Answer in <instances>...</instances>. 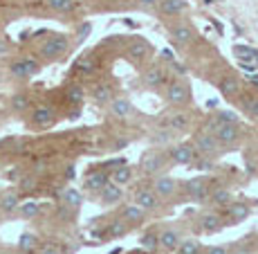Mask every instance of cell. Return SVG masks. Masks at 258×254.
Listing matches in <instances>:
<instances>
[{
    "label": "cell",
    "mask_w": 258,
    "mask_h": 254,
    "mask_svg": "<svg viewBox=\"0 0 258 254\" xmlns=\"http://www.w3.org/2000/svg\"><path fill=\"white\" fill-rule=\"evenodd\" d=\"M171 38L180 45H188L193 41V29L188 25H173L171 27Z\"/></svg>",
    "instance_id": "4fadbf2b"
},
{
    "label": "cell",
    "mask_w": 258,
    "mask_h": 254,
    "mask_svg": "<svg viewBox=\"0 0 258 254\" xmlns=\"http://www.w3.org/2000/svg\"><path fill=\"white\" fill-rule=\"evenodd\" d=\"M108 182H110V180H108L106 173H92V176L86 180V187L90 189V191H97L99 193V191H101V187L108 185Z\"/></svg>",
    "instance_id": "cb8c5ba5"
},
{
    "label": "cell",
    "mask_w": 258,
    "mask_h": 254,
    "mask_svg": "<svg viewBox=\"0 0 258 254\" xmlns=\"http://www.w3.org/2000/svg\"><path fill=\"white\" fill-rule=\"evenodd\" d=\"M213 135H216L218 144H234L240 137V131H238V124L236 122H225V124H218L213 122Z\"/></svg>",
    "instance_id": "7a4b0ae2"
},
{
    "label": "cell",
    "mask_w": 258,
    "mask_h": 254,
    "mask_svg": "<svg viewBox=\"0 0 258 254\" xmlns=\"http://www.w3.org/2000/svg\"><path fill=\"white\" fill-rule=\"evenodd\" d=\"M247 111H249L251 119L258 122V99H249V101H247Z\"/></svg>",
    "instance_id": "ab89813d"
},
{
    "label": "cell",
    "mask_w": 258,
    "mask_h": 254,
    "mask_svg": "<svg viewBox=\"0 0 258 254\" xmlns=\"http://www.w3.org/2000/svg\"><path fill=\"white\" fill-rule=\"evenodd\" d=\"M188 97H191V88H188L186 83H182V81H175V83H171V86L166 88V101L168 104L180 106V104L188 101Z\"/></svg>",
    "instance_id": "3957f363"
},
{
    "label": "cell",
    "mask_w": 258,
    "mask_h": 254,
    "mask_svg": "<svg viewBox=\"0 0 258 254\" xmlns=\"http://www.w3.org/2000/svg\"><path fill=\"white\" fill-rule=\"evenodd\" d=\"M177 252L180 254H200V243L198 241H180Z\"/></svg>",
    "instance_id": "d6a6232c"
},
{
    "label": "cell",
    "mask_w": 258,
    "mask_h": 254,
    "mask_svg": "<svg viewBox=\"0 0 258 254\" xmlns=\"http://www.w3.org/2000/svg\"><path fill=\"white\" fill-rule=\"evenodd\" d=\"M12 108L16 113H23L25 108H29V97L27 94H14L12 97Z\"/></svg>",
    "instance_id": "e575fe53"
},
{
    "label": "cell",
    "mask_w": 258,
    "mask_h": 254,
    "mask_svg": "<svg viewBox=\"0 0 258 254\" xmlns=\"http://www.w3.org/2000/svg\"><path fill=\"white\" fill-rule=\"evenodd\" d=\"M66 97H68V101L77 106V104H83V97H86V92H83L81 86H70V88H68V92H66Z\"/></svg>",
    "instance_id": "4dcf8cb0"
},
{
    "label": "cell",
    "mask_w": 258,
    "mask_h": 254,
    "mask_svg": "<svg viewBox=\"0 0 258 254\" xmlns=\"http://www.w3.org/2000/svg\"><path fill=\"white\" fill-rule=\"evenodd\" d=\"M180 234H177L175 230H164L160 234V245L164 247V250H168V252H175L177 250V245H180Z\"/></svg>",
    "instance_id": "9a60e30c"
},
{
    "label": "cell",
    "mask_w": 258,
    "mask_h": 254,
    "mask_svg": "<svg viewBox=\"0 0 258 254\" xmlns=\"http://www.w3.org/2000/svg\"><path fill=\"white\" fill-rule=\"evenodd\" d=\"M188 124H191V117H188L186 113H173V115L166 119V128H171V131H184Z\"/></svg>",
    "instance_id": "2e32d148"
},
{
    "label": "cell",
    "mask_w": 258,
    "mask_h": 254,
    "mask_svg": "<svg viewBox=\"0 0 258 254\" xmlns=\"http://www.w3.org/2000/svg\"><path fill=\"white\" fill-rule=\"evenodd\" d=\"M90 29H92V25H90V23H86V25H83V27H79V34H77V36H79V41H86V38H88V34H90Z\"/></svg>",
    "instance_id": "7bdbcfd3"
},
{
    "label": "cell",
    "mask_w": 258,
    "mask_h": 254,
    "mask_svg": "<svg viewBox=\"0 0 258 254\" xmlns=\"http://www.w3.org/2000/svg\"><path fill=\"white\" fill-rule=\"evenodd\" d=\"M193 148H196V153H200V156H213V153L218 151V139H216L213 133L205 131V133H200V135L196 137Z\"/></svg>",
    "instance_id": "5b68a950"
},
{
    "label": "cell",
    "mask_w": 258,
    "mask_h": 254,
    "mask_svg": "<svg viewBox=\"0 0 258 254\" xmlns=\"http://www.w3.org/2000/svg\"><path fill=\"white\" fill-rule=\"evenodd\" d=\"M160 12L164 16H180L186 9V0H160Z\"/></svg>",
    "instance_id": "7c38bea8"
},
{
    "label": "cell",
    "mask_w": 258,
    "mask_h": 254,
    "mask_svg": "<svg viewBox=\"0 0 258 254\" xmlns=\"http://www.w3.org/2000/svg\"><path fill=\"white\" fill-rule=\"evenodd\" d=\"M135 205L142 207L144 212H151V209H155L160 205V198H157V193L153 189H140L135 193Z\"/></svg>",
    "instance_id": "8992f818"
},
{
    "label": "cell",
    "mask_w": 258,
    "mask_h": 254,
    "mask_svg": "<svg viewBox=\"0 0 258 254\" xmlns=\"http://www.w3.org/2000/svg\"><path fill=\"white\" fill-rule=\"evenodd\" d=\"M32 124L36 128H47L54 124V111L49 106H38L32 113Z\"/></svg>",
    "instance_id": "9c48e42d"
},
{
    "label": "cell",
    "mask_w": 258,
    "mask_h": 254,
    "mask_svg": "<svg viewBox=\"0 0 258 254\" xmlns=\"http://www.w3.org/2000/svg\"><path fill=\"white\" fill-rule=\"evenodd\" d=\"M144 247H146V250H155V245H157V241H155V236H153V232H148L146 236H144Z\"/></svg>",
    "instance_id": "60d3db41"
},
{
    "label": "cell",
    "mask_w": 258,
    "mask_h": 254,
    "mask_svg": "<svg viewBox=\"0 0 258 254\" xmlns=\"http://www.w3.org/2000/svg\"><path fill=\"white\" fill-rule=\"evenodd\" d=\"M207 254H229V250L227 247H222V245H216V247H209V252Z\"/></svg>",
    "instance_id": "ee69618b"
},
{
    "label": "cell",
    "mask_w": 258,
    "mask_h": 254,
    "mask_svg": "<svg viewBox=\"0 0 258 254\" xmlns=\"http://www.w3.org/2000/svg\"><path fill=\"white\" fill-rule=\"evenodd\" d=\"M175 189H177V182H175V178H173V176H160V178H155V187H153V191L157 193V198L173 196V193H175Z\"/></svg>",
    "instance_id": "52a82bcc"
},
{
    "label": "cell",
    "mask_w": 258,
    "mask_h": 254,
    "mask_svg": "<svg viewBox=\"0 0 258 254\" xmlns=\"http://www.w3.org/2000/svg\"><path fill=\"white\" fill-rule=\"evenodd\" d=\"M220 90L225 94H238L240 92V81L236 77H225L220 83Z\"/></svg>",
    "instance_id": "83f0119b"
},
{
    "label": "cell",
    "mask_w": 258,
    "mask_h": 254,
    "mask_svg": "<svg viewBox=\"0 0 258 254\" xmlns=\"http://www.w3.org/2000/svg\"><path fill=\"white\" fill-rule=\"evenodd\" d=\"M211 200L220 207H227L231 202V191H227V189H216V191L211 193Z\"/></svg>",
    "instance_id": "f546056e"
},
{
    "label": "cell",
    "mask_w": 258,
    "mask_h": 254,
    "mask_svg": "<svg viewBox=\"0 0 258 254\" xmlns=\"http://www.w3.org/2000/svg\"><path fill=\"white\" fill-rule=\"evenodd\" d=\"M92 68H94V61L90 57H86V59H81V61H79V70H81L83 74H90Z\"/></svg>",
    "instance_id": "f35d334b"
},
{
    "label": "cell",
    "mask_w": 258,
    "mask_h": 254,
    "mask_svg": "<svg viewBox=\"0 0 258 254\" xmlns=\"http://www.w3.org/2000/svg\"><path fill=\"white\" fill-rule=\"evenodd\" d=\"M70 49V41L63 34H52L41 47V54L45 59H61L63 54Z\"/></svg>",
    "instance_id": "6da1fadb"
},
{
    "label": "cell",
    "mask_w": 258,
    "mask_h": 254,
    "mask_svg": "<svg viewBox=\"0 0 258 254\" xmlns=\"http://www.w3.org/2000/svg\"><path fill=\"white\" fill-rule=\"evenodd\" d=\"M0 169H3V162H0Z\"/></svg>",
    "instance_id": "681fc988"
},
{
    "label": "cell",
    "mask_w": 258,
    "mask_h": 254,
    "mask_svg": "<svg viewBox=\"0 0 258 254\" xmlns=\"http://www.w3.org/2000/svg\"><path fill=\"white\" fill-rule=\"evenodd\" d=\"M137 3L144 5V7H155V5L160 3V0H137Z\"/></svg>",
    "instance_id": "bcb514c9"
},
{
    "label": "cell",
    "mask_w": 258,
    "mask_h": 254,
    "mask_svg": "<svg viewBox=\"0 0 258 254\" xmlns=\"http://www.w3.org/2000/svg\"><path fill=\"white\" fill-rule=\"evenodd\" d=\"M171 139H173V131H171V128H162V131L153 133L151 142H153V144H168Z\"/></svg>",
    "instance_id": "836d02e7"
},
{
    "label": "cell",
    "mask_w": 258,
    "mask_h": 254,
    "mask_svg": "<svg viewBox=\"0 0 258 254\" xmlns=\"http://www.w3.org/2000/svg\"><path fill=\"white\" fill-rule=\"evenodd\" d=\"M146 45H144V43H135V45L131 47V54L133 57H144V54H146Z\"/></svg>",
    "instance_id": "b9f144b4"
},
{
    "label": "cell",
    "mask_w": 258,
    "mask_h": 254,
    "mask_svg": "<svg viewBox=\"0 0 258 254\" xmlns=\"http://www.w3.org/2000/svg\"><path fill=\"white\" fill-rule=\"evenodd\" d=\"M99 198H101L103 205H115L123 198V189L115 185V182H108V185L101 187V191H99Z\"/></svg>",
    "instance_id": "ba28073f"
},
{
    "label": "cell",
    "mask_w": 258,
    "mask_h": 254,
    "mask_svg": "<svg viewBox=\"0 0 258 254\" xmlns=\"http://www.w3.org/2000/svg\"><path fill=\"white\" fill-rule=\"evenodd\" d=\"M7 52H9V43L5 38H0V57H5Z\"/></svg>",
    "instance_id": "f6af8a7d"
},
{
    "label": "cell",
    "mask_w": 258,
    "mask_h": 254,
    "mask_svg": "<svg viewBox=\"0 0 258 254\" xmlns=\"http://www.w3.org/2000/svg\"><path fill=\"white\" fill-rule=\"evenodd\" d=\"M18 212H21V216L23 218H34V216H38V212H41V207H38V202H34V200H27V202H23V205H18Z\"/></svg>",
    "instance_id": "f1b7e54d"
},
{
    "label": "cell",
    "mask_w": 258,
    "mask_h": 254,
    "mask_svg": "<svg viewBox=\"0 0 258 254\" xmlns=\"http://www.w3.org/2000/svg\"><path fill=\"white\" fill-rule=\"evenodd\" d=\"M9 72L14 74L16 79H29V74H27V70H25V63H23V59L21 61H14L12 66H9Z\"/></svg>",
    "instance_id": "d590c367"
},
{
    "label": "cell",
    "mask_w": 258,
    "mask_h": 254,
    "mask_svg": "<svg viewBox=\"0 0 258 254\" xmlns=\"http://www.w3.org/2000/svg\"><path fill=\"white\" fill-rule=\"evenodd\" d=\"M126 234V221H115L110 227H108V236H123Z\"/></svg>",
    "instance_id": "8d00e7d4"
},
{
    "label": "cell",
    "mask_w": 258,
    "mask_h": 254,
    "mask_svg": "<svg viewBox=\"0 0 258 254\" xmlns=\"http://www.w3.org/2000/svg\"><path fill=\"white\" fill-rule=\"evenodd\" d=\"M236 54L240 57L242 63H251V66H258V49H251V47H236Z\"/></svg>",
    "instance_id": "484cf974"
},
{
    "label": "cell",
    "mask_w": 258,
    "mask_h": 254,
    "mask_svg": "<svg viewBox=\"0 0 258 254\" xmlns=\"http://www.w3.org/2000/svg\"><path fill=\"white\" fill-rule=\"evenodd\" d=\"M41 254H61V252H58V247H45Z\"/></svg>",
    "instance_id": "7dc6e473"
},
{
    "label": "cell",
    "mask_w": 258,
    "mask_h": 254,
    "mask_svg": "<svg viewBox=\"0 0 258 254\" xmlns=\"http://www.w3.org/2000/svg\"><path fill=\"white\" fill-rule=\"evenodd\" d=\"M92 97H94V101L101 104V106H103V104H110L112 101V88L106 86V83H103V86H97V88H94Z\"/></svg>",
    "instance_id": "d4e9b609"
},
{
    "label": "cell",
    "mask_w": 258,
    "mask_h": 254,
    "mask_svg": "<svg viewBox=\"0 0 258 254\" xmlns=\"http://www.w3.org/2000/svg\"><path fill=\"white\" fill-rule=\"evenodd\" d=\"M123 221L126 223H142L144 221V209L142 207H137L135 202H133V205H128L126 209H123Z\"/></svg>",
    "instance_id": "7402d4cb"
},
{
    "label": "cell",
    "mask_w": 258,
    "mask_h": 254,
    "mask_svg": "<svg viewBox=\"0 0 258 254\" xmlns=\"http://www.w3.org/2000/svg\"><path fill=\"white\" fill-rule=\"evenodd\" d=\"M18 205H21V198H18L16 191H7L3 198H0V212H5V214L16 212Z\"/></svg>",
    "instance_id": "e0dca14e"
},
{
    "label": "cell",
    "mask_w": 258,
    "mask_h": 254,
    "mask_svg": "<svg viewBox=\"0 0 258 254\" xmlns=\"http://www.w3.org/2000/svg\"><path fill=\"white\" fill-rule=\"evenodd\" d=\"M202 230L205 232H218L222 227V218H220V214H205V216H202Z\"/></svg>",
    "instance_id": "ffe728a7"
},
{
    "label": "cell",
    "mask_w": 258,
    "mask_h": 254,
    "mask_svg": "<svg viewBox=\"0 0 258 254\" xmlns=\"http://www.w3.org/2000/svg\"><path fill=\"white\" fill-rule=\"evenodd\" d=\"M110 113H112V117L123 119V117H128V115L133 113V104L128 101L126 97H112V101H110Z\"/></svg>",
    "instance_id": "8fae6325"
},
{
    "label": "cell",
    "mask_w": 258,
    "mask_h": 254,
    "mask_svg": "<svg viewBox=\"0 0 258 254\" xmlns=\"http://www.w3.org/2000/svg\"><path fill=\"white\" fill-rule=\"evenodd\" d=\"M229 216L234 223H240L249 216V207L245 202H229Z\"/></svg>",
    "instance_id": "44dd1931"
},
{
    "label": "cell",
    "mask_w": 258,
    "mask_h": 254,
    "mask_svg": "<svg viewBox=\"0 0 258 254\" xmlns=\"http://www.w3.org/2000/svg\"><path fill=\"white\" fill-rule=\"evenodd\" d=\"M162 167H164V158L160 153H151V156L144 158V171L146 173H157Z\"/></svg>",
    "instance_id": "d6986e66"
},
{
    "label": "cell",
    "mask_w": 258,
    "mask_h": 254,
    "mask_svg": "<svg viewBox=\"0 0 258 254\" xmlns=\"http://www.w3.org/2000/svg\"><path fill=\"white\" fill-rule=\"evenodd\" d=\"M45 3L52 12H58V14H66L74 9V0H45Z\"/></svg>",
    "instance_id": "4316f807"
},
{
    "label": "cell",
    "mask_w": 258,
    "mask_h": 254,
    "mask_svg": "<svg viewBox=\"0 0 258 254\" xmlns=\"http://www.w3.org/2000/svg\"><path fill=\"white\" fill-rule=\"evenodd\" d=\"M196 160V148L191 144H175L171 148V162L173 164H180V167H186Z\"/></svg>",
    "instance_id": "277c9868"
},
{
    "label": "cell",
    "mask_w": 258,
    "mask_h": 254,
    "mask_svg": "<svg viewBox=\"0 0 258 254\" xmlns=\"http://www.w3.org/2000/svg\"><path fill=\"white\" fill-rule=\"evenodd\" d=\"M36 245H38V241L32 232H23L21 238H18V247H21V252H34Z\"/></svg>",
    "instance_id": "603a6c76"
},
{
    "label": "cell",
    "mask_w": 258,
    "mask_h": 254,
    "mask_svg": "<svg viewBox=\"0 0 258 254\" xmlns=\"http://www.w3.org/2000/svg\"><path fill=\"white\" fill-rule=\"evenodd\" d=\"M238 254H247V250H238Z\"/></svg>",
    "instance_id": "c3c4849f"
},
{
    "label": "cell",
    "mask_w": 258,
    "mask_h": 254,
    "mask_svg": "<svg viewBox=\"0 0 258 254\" xmlns=\"http://www.w3.org/2000/svg\"><path fill=\"white\" fill-rule=\"evenodd\" d=\"M144 83L148 88H162L166 83V72L162 68H148L144 72Z\"/></svg>",
    "instance_id": "30bf717a"
},
{
    "label": "cell",
    "mask_w": 258,
    "mask_h": 254,
    "mask_svg": "<svg viewBox=\"0 0 258 254\" xmlns=\"http://www.w3.org/2000/svg\"><path fill=\"white\" fill-rule=\"evenodd\" d=\"M186 193L188 198H193V200H205L207 196V185L202 178H193V180L186 182Z\"/></svg>",
    "instance_id": "5bb4252c"
},
{
    "label": "cell",
    "mask_w": 258,
    "mask_h": 254,
    "mask_svg": "<svg viewBox=\"0 0 258 254\" xmlns=\"http://www.w3.org/2000/svg\"><path fill=\"white\" fill-rule=\"evenodd\" d=\"M63 200H66V205H70V207H79L83 198L77 189H66V191H63Z\"/></svg>",
    "instance_id": "1f68e13d"
},
{
    "label": "cell",
    "mask_w": 258,
    "mask_h": 254,
    "mask_svg": "<svg viewBox=\"0 0 258 254\" xmlns=\"http://www.w3.org/2000/svg\"><path fill=\"white\" fill-rule=\"evenodd\" d=\"M133 180V169L131 167H126V164H121V167H117L115 171H112V176H110V182H115V185H128V182Z\"/></svg>",
    "instance_id": "ac0fdd59"
},
{
    "label": "cell",
    "mask_w": 258,
    "mask_h": 254,
    "mask_svg": "<svg viewBox=\"0 0 258 254\" xmlns=\"http://www.w3.org/2000/svg\"><path fill=\"white\" fill-rule=\"evenodd\" d=\"M23 63H25V70H27L29 77H34V74H36L38 70H41V66H38V63L34 61V59H23Z\"/></svg>",
    "instance_id": "74e56055"
}]
</instances>
